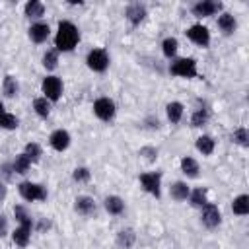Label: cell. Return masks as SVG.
<instances>
[{
	"mask_svg": "<svg viewBox=\"0 0 249 249\" xmlns=\"http://www.w3.org/2000/svg\"><path fill=\"white\" fill-rule=\"evenodd\" d=\"M80 43V29L70 19H60L54 33V49L58 53H72Z\"/></svg>",
	"mask_w": 249,
	"mask_h": 249,
	"instance_id": "cell-1",
	"label": "cell"
},
{
	"mask_svg": "<svg viewBox=\"0 0 249 249\" xmlns=\"http://www.w3.org/2000/svg\"><path fill=\"white\" fill-rule=\"evenodd\" d=\"M169 74L175 78H185V80H193L198 78V64L196 58L193 56H179L173 58L169 62Z\"/></svg>",
	"mask_w": 249,
	"mask_h": 249,
	"instance_id": "cell-2",
	"label": "cell"
},
{
	"mask_svg": "<svg viewBox=\"0 0 249 249\" xmlns=\"http://www.w3.org/2000/svg\"><path fill=\"white\" fill-rule=\"evenodd\" d=\"M18 193L25 202H43L49 196V191L43 183H35V181H21L18 185Z\"/></svg>",
	"mask_w": 249,
	"mask_h": 249,
	"instance_id": "cell-3",
	"label": "cell"
},
{
	"mask_svg": "<svg viewBox=\"0 0 249 249\" xmlns=\"http://www.w3.org/2000/svg\"><path fill=\"white\" fill-rule=\"evenodd\" d=\"M109 62H111L109 53H107L103 47H93V49H89L88 54H86V66H88L91 72H95V74L107 72Z\"/></svg>",
	"mask_w": 249,
	"mask_h": 249,
	"instance_id": "cell-4",
	"label": "cell"
},
{
	"mask_svg": "<svg viewBox=\"0 0 249 249\" xmlns=\"http://www.w3.org/2000/svg\"><path fill=\"white\" fill-rule=\"evenodd\" d=\"M62 91H64V84H62V80L56 74H47L43 78V82H41V93L51 103H56L62 97Z\"/></svg>",
	"mask_w": 249,
	"mask_h": 249,
	"instance_id": "cell-5",
	"label": "cell"
},
{
	"mask_svg": "<svg viewBox=\"0 0 249 249\" xmlns=\"http://www.w3.org/2000/svg\"><path fill=\"white\" fill-rule=\"evenodd\" d=\"M161 177L163 175L158 169L156 171H144V173L138 175V183H140V187H142L144 193L160 198L161 196Z\"/></svg>",
	"mask_w": 249,
	"mask_h": 249,
	"instance_id": "cell-6",
	"label": "cell"
},
{
	"mask_svg": "<svg viewBox=\"0 0 249 249\" xmlns=\"http://www.w3.org/2000/svg\"><path fill=\"white\" fill-rule=\"evenodd\" d=\"M185 35H187V39H189L191 43H195L196 47H202V49H208V47H210V41H212L210 29H208L204 23H200V21L189 25L187 31H185Z\"/></svg>",
	"mask_w": 249,
	"mask_h": 249,
	"instance_id": "cell-7",
	"label": "cell"
},
{
	"mask_svg": "<svg viewBox=\"0 0 249 249\" xmlns=\"http://www.w3.org/2000/svg\"><path fill=\"white\" fill-rule=\"evenodd\" d=\"M93 115L103 121V123H111L117 117V103L111 97H97L93 101Z\"/></svg>",
	"mask_w": 249,
	"mask_h": 249,
	"instance_id": "cell-8",
	"label": "cell"
},
{
	"mask_svg": "<svg viewBox=\"0 0 249 249\" xmlns=\"http://www.w3.org/2000/svg\"><path fill=\"white\" fill-rule=\"evenodd\" d=\"M220 12H224V4L220 0H200V2H195L191 6V14L198 19L218 16Z\"/></svg>",
	"mask_w": 249,
	"mask_h": 249,
	"instance_id": "cell-9",
	"label": "cell"
},
{
	"mask_svg": "<svg viewBox=\"0 0 249 249\" xmlns=\"http://www.w3.org/2000/svg\"><path fill=\"white\" fill-rule=\"evenodd\" d=\"M200 224H202L206 230H216V228L222 224V210H220V206L208 200V202L200 208Z\"/></svg>",
	"mask_w": 249,
	"mask_h": 249,
	"instance_id": "cell-10",
	"label": "cell"
},
{
	"mask_svg": "<svg viewBox=\"0 0 249 249\" xmlns=\"http://www.w3.org/2000/svg\"><path fill=\"white\" fill-rule=\"evenodd\" d=\"M72 144V136L66 128H54L51 134H49V146L54 150V152H66Z\"/></svg>",
	"mask_w": 249,
	"mask_h": 249,
	"instance_id": "cell-11",
	"label": "cell"
},
{
	"mask_svg": "<svg viewBox=\"0 0 249 249\" xmlns=\"http://www.w3.org/2000/svg\"><path fill=\"white\" fill-rule=\"evenodd\" d=\"M148 16V10L142 2H130L126 8H124V18L126 21L132 25V27H138Z\"/></svg>",
	"mask_w": 249,
	"mask_h": 249,
	"instance_id": "cell-12",
	"label": "cell"
},
{
	"mask_svg": "<svg viewBox=\"0 0 249 249\" xmlns=\"http://www.w3.org/2000/svg\"><path fill=\"white\" fill-rule=\"evenodd\" d=\"M27 35L35 45H41L51 37V25L47 21H43V19L41 21H33L29 25V29H27Z\"/></svg>",
	"mask_w": 249,
	"mask_h": 249,
	"instance_id": "cell-13",
	"label": "cell"
},
{
	"mask_svg": "<svg viewBox=\"0 0 249 249\" xmlns=\"http://www.w3.org/2000/svg\"><path fill=\"white\" fill-rule=\"evenodd\" d=\"M74 210H76L80 216L89 218V216H93V214L97 212V202H95L89 195H78V196L74 198Z\"/></svg>",
	"mask_w": 249,
	"mask_h": 249,
	"instance_id": "cell-14",
	"label": "cell"
},
{
	"mask_svg": "<svg viewBox=\"0 0 249 249\" xmlns=\"http://www.w3.org/2000/svg\"><path fill=\"white\" fill-rule=\"evenodd\" d=\"M216 25H218L220 33L226 35V37H228V35H233V33L237 31V19H235V16L230 14V12H220L218 18H216Z\"/></svg>",
	"mask_w": 249,
	"mask_h": 249,
	"instance_id": "cell-15",
	"label": "cell"
},
{
	"mask_svg": "<svg viewBox=\"0 0 249 249\" xmlns=\"http://www.w3.org/2000/svg\"><path fill=\"white\" fill-rule=\"evenodd\" d=\"M23 16L27 19H35V21H41V18L45 16V4L39 2V0H27L23 4Z\"/></svg>",
	"mask_w": 249,
	"mask_h": 249,
	"instance_id": "cell-16",
	"label": "cell"
},
{
	"mask_svg": "<svg viewBox=\"0 0 249 249\" xmlns=\"http://www.w3.org/2000/svg\"><path fill=\"white\" fill-rule=\"evenodd\" d=\"M191 195V187L187 185V181H173L169 187V196L175 202H185Z\"/></svg>",
	"mask_w": 249,
	"mask_h": 249,
	"instance_id": "cell-17",
	"label": "cell"
},
{
	"mask_svg": "<svg viewBox=\"0 0 249 249\" xmlns=\"http://www.w3.org/2000/svg\"><path fill=\"white\" fill-rule=\"evenodd\" d=\"M103 208H105L107 214H111V216H121L126 206H124V200H123L119 195H109V196H105V200H103Z\"/></svg>",
	"mask_w": 249,
	"mask_h": 249,
	"instance_id": "cell-18",
	"label": "cell"
},
{
	"mask_svg": "<svg viewBox=\"0 0 249 249\" xmlns=\"http://www.w3.org/2000/svg\"><path fill=\"white\" fill-rule=\"evenodd\" d=\"M115 243L119 249H132V245L136 243V233L132 228H123L117 231V237H115Z\"/></svg>",
	"mask_w": 249,
	"mask_h": 249,
	"instance_id": "cell-19",
	"label": "cell"
},
{
	"mask_svg": "<svg viewBox=\"0 0 249 249\" xmlns=\"http://www.w3.org/2000/svg\"><path fill=\"white\" fill-rule=\"evenodd\" d=\"M183 115H185V105H183L181 101H169V103L165 105V117H167V121H169L171 124L181 123Z\"/></svg>",
	"mask_w": 249,
	"mask_h": 249,
	"instance_id": "cell-20",
	"label": "cell"
},
{
	"mask_svg": "<svg viewBox=\"0 0 249 249\" xmlns=\"http://www.w3.org/2000/svg\"><path fill=\"white\" fill-rule=\"evenodd\" d=\"M195 148L198 154L202 156H212L214 150H216V140L210 136V134H200L196 140H195Z\"/></svg>",
	"mask_w": 249,
	"mask_h": 249,
	"instance_id": "cell-21",
	"label": "cell"
},
{
	"mask_svg": "<svg viewBox=\"0 0 249 249\" xmlns=\"http://www.w3.org/2000/svg\"><path fill=\"white\" fill-rule=\"evenodd\" d=\"M179 165H181L183 175H187L189 179H196L198 173H200V165H198V161H196L195 158H191V156H183L181 161H179Z\"/></svg>",
	"mask_w": 249,
	"mask_h": 249,
	"instance_id": "cell-22",
	"label": "cell"
},
{
	"mask_svg": "<svg viewBox=\"0 0 249 249\" xmlns=\"http://www.w3.org/2000/svg\"><path fill=\"white\" fill-rule=\"evenodd\" d=\"M2 93H4V97H10V99L18 97V93H19V82H18L16 76H12V74H6L4 76V80H2Z\"/></svg>",
	"mask_w": 249,
	"mask_h": 249,
	"instance_id": "cell-23",
	"label": "cell"
},
{
	"mask_svg": "<svg viewBox=\"0 0 249 249\" xmlns=\"http://www.w3.org/2000/svg\"><path fill=\"white\" fill-rule=\"evenodd\" d=\"M189 204L193 208H202L206 202H208V189L206 187H196V189H191V195H189Z\"/></svg>",
	"mask_w": 249,
	"mask_h": 249,
	"instance_id": "cell-24",
	"label": "cell"
},
{
	"mask_svg": "<svg viewBox=\"0 0 249 249\" xmlns=\"http://www.w3.org/2000/svg\"><path fill=\"white\" fill-rule=\"evenodd\" d=\"M31 228H25V226H18L14 228L12 231V241L18 245V247H27L29 241H31Z\"/></svg>",
	"mask_w": 249,
	"mask_h": 249,
	"instance_id": "cell-25",
	"label": "cell"
},
{
	"mask_svg": "<svg viewBox=\"0 0 249 249\" xmlns=\"http://www.w3.org/2000/svg\"><path fill=\"white\" fill-rule=\"evenodd\" d=\"M33 111L39 119H49L51 117V111H53V103L47 99V97H35L33 99Z\"/></svg>",
	"mask_w": 249,
	"mask_h": 249,
	"instance_id": "cell-26",
	"label": "cell"
},
{
	"mask_svg": "<svg viewBox=\"0 0 249 249\" xmlns=\"http://www.w3.org/2000/svg\"><path fill=\"white\" fill-rule=\"evenodd\" d=\"M231 212L235 216H247L249 214V195L241 193L231 200Z\"/></svg>",
	"mask_w": 249,
	"mask_h": 249,
	"instance_id": "cell-27",
	"label": "cell"
},
{
	"mask_svg": "<svg viewBox=\"0 0 249 249\" xmlns=\"http://www.w3.org/2000/svg\"><path fill=\"white\" fill-rule=\"evenodd\" d=\"M177 51H179V41H177V37H165L163 41H161V54L167 58V60H173V58H177Z\"/></svg>",
	"mask_w": 249,
	"mask_h": 249,
	"instance_id": "cell-28",
	"label": "cell"
},
{
	"mask_svg": "<svg viewBox=\"0 0 249 249\" xmlns=\"http://www.w3.org/2000/svg\"><path fill=\"white\" fill-rule=\"evenodd\" d=\"M10 163H12V169H14V173H16V175H25V173L31 169V165H33V163H31V160H29L23 152H21V154H18Z\"/></svg>",
	"mask_w": 249,
	"mask_h": 249,
	"instance_id": "cell-29",
	"label": "cell"
},
{
	"mask_svg": "<svg viewBox=\"0 0 249 249\" xmlns=\"http://www.w3.org/2000/svg\"><path fill=\"white\" fill-rule=\"evenodd\" d=\"M210 121V109L208 107H198L191 115V126L193 128H202Z\"/></svg>",
	"mask_w": 249,
	"mask_h": 249,
	"instance_id": "cell-30",
	"label": "cell"
},
{
	"mask_svg": "<svg viewBox=\"0 0 249 249\" xmlns=\"http://www.w3.org/2000/svg\"><path fill=\"white\" fill-rule=\"evenodd\" d=\"M14 218H16V222H18V226H25V228H31V230H33V226H35L31 214H29L27 208L21 206V204H16V206H14Z\"/></svg>",
	"mask_w": 249,
	"mask_h": 249,
	"instance_id": "cell-31",
	"label": "cell"
},
{
	"mask_svg": "<svg viewBox=\"0 0 249 249\" xmlns=\"http://www.w3.org/2000/svg\"><path fill=\"white\" fill-rule=\"evenodd\" d=\"M41 64H43V68H45L47 72L56 70V66H58V51H56V49L45 51L43 56H41Z\"/></svg>",
	"mask_w": 249,
	"mask_h": 249,
	"instance_id": "cell-32",
	"label": "cell"
},
{
	"mask_svg": "<svg viewBox=\"0 0 249 249\" xmlns=\"http://www.w3.org/2000/svg\"><path fill=\"white\" fill-rule=\"evenodd\" d=\"M23 154L31 160V163H37V161L43 158V148H41V144H37V142H27V144L23 146Z\"/></svg>",
	"mask_w": 249,
	"mask_h": 249,
	"instance_id": "cell-33",
	"label": "cell"
},
{
	"mask_svg": "<svg viewBox=\"0 0 249 249\" xmlns=\"http://www.w3.org/2000/svg\"><path fill=\"white\" fill-rule=\"evenodd\" d=\"M231 140H233V144H237L241 148H249V130L245 126H237L231 132Z\"/></svg>",
	"mask_w": 249,
	"mask_h": 249,
	"instance_id": "cell-34",
	"label": "cell"
},
{
	"mask_svg": "<svg viewBox=\"0 0 249 249\" xmlns=\"http://www.w3.org/2000/svg\"><path fill=\"white\" fill-rule=\"evenodd\" d=\"M19 126V119L14 115V113H4V115H0V128H4V130H16Z\"/></svg>",
	"mask_w": 249,
	"mask_h": 249,
	"instance_id": "cell-35",
	"label": "cell"
},
{
	"mask_svg": "<svg viewBox=\"0 0 249 249\" xmlns=\"http://www.w3.org/2000/svg\"><path fill=\"white\" fill-rule=\"evenodd\" d=\"M72 179H74L76 183H88V181L91 179V171H89V167H86V165H78V167H74V169H72Z\"/></svg>",
	"mask_w": 249,
	"mask_h": 249,
	"instance_id": "cell-36",
	"label": "cell"
},
{
	"mask_svg": "<svg viewBox=\"0 0 249 249\" xmlns=\"http://www.w3.org/2000/svg\"><path fill=\"white\" fill-rule=\"evenodd\" d=\"M138 156H140L142 160H146L148 163H154V161L158 160V148H154V146H142V148L138 150Z\"/></svg>",
	"mask_w": 249,
	"mask_h": 249,
	"instance_id": "cell-37",
	"label": "cell"
},
{
	"mask_svg": "<svg viewBox=\"0 0 249 249\" xmlns=\"http://www.w3.org/2000/svg\"><path fill=\"white\" fill-rule=\"evenodd\" d=\"M16 173H14V169H12V163H2L0 165V179L6 183V181H12V177H14Z\"/></svg>",
	"mask_w": 249,
	"mask_h": 249,
	"instance_id": "cell-38",
	"label": "cell"
},
{
	"mask_svg": "<svg viewBox=\"0 0 249 249\" xmlns=\"http://www.w3.org/2000/svg\"><path fill=\"white\" fill-rule=\"evenodd\" d=\"M6 196H8V187H6V183L0 179V204L6 200Z\"/></svg>",
	"mask_w": 249,
	"mask_h": 249,
	"instance_id": "cell-39",
	"label": "cell"
},
{
	"mask_svg": "<svg viewBox=\"0 0 249 249\" xmlns=\"http://www.w3.org/2000/svg\"><path fill=\"white\" fill-rule=\"evenodd\" d=\"M8 231V222H6V216H0V237H4Z\"/></svg>",
	"mask_w": 249,
	"mask_h": 249,
	"instance_id": "cell-40",
	"label": "cell"
},
{
	"mask_svg": "<svg viewBox=\"0 0 249 249\" xmlns=\"http://www.w3.org/2000/svg\"><path fill=\"white\" fill-rule=\"evenodd\" d=\"M4 113H6V107H4V103L0 101V115H4Z\"/></svg>",
	"mask_w": 249,
	"mask_h": 249,
	"instance_id": "cell-41",
	"label": "cell"
}]
</instances>
